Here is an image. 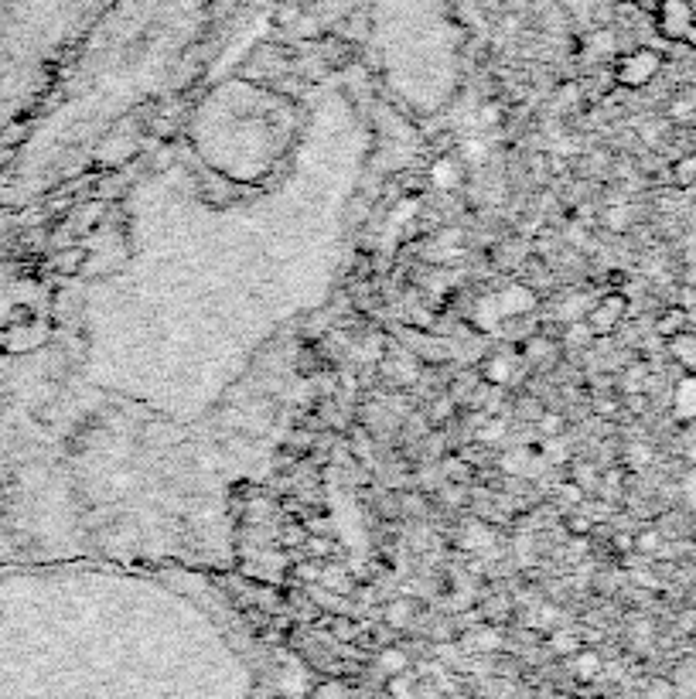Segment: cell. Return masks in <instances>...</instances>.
Returning <instances> with one entry per match:
<instances>
[{
  "mask_svg": "<svg viewBox=\"0 0 696 699\" xmlns=\"http://www.w3.org/2000/svg\"><path fill=\"white\" fill-rule=\"evenodd\" d=\"M31 594L0 577V699H250L243 682L222 676L116 679V665L82 659Z\"/></svg>",
  "mask_w": 696,
  "mask_h": 699,
  "instance_id": "obj_1",
  "label": "cell"
},
{
  "mask_svg": "<svg viewBox=\"0 0 696 699\" xmlns=\"http://www.w3.org/2000/svg\"><path fill=\"white\" fill-rule=\"evenodd\" d=\"M662 65H666L662 52L642 45V48H632V52H621L615 58L611 76H615V86H621V89H645L649 82H656Z\"/></svg>",
  "mask_w": 696,
  "mask_h": 699,
  "instance_id": "obj_2",
  "label": "cell"
},
{
  "mask_svg": "<svg viewBox=\"0 0 696 699\" xmlns=\"http://www.w3.org/2000/svg\"><path fill=\"white\" fill-rule=\"evenodd\" d=\"M652 18H656V31L666 41L696 48V7H693V0H659V7L652 11Z\"/></svg>",
  "mask_w": 696,
  "mask_h": 699,
  "instance_id": "obj_3",
  "label": "cell"
},
{
  "mask_svg": "<svg viewBox=\"0 0 696 699\" xmlns=\"http://www.w3.org/2000/svg\"><path fill=\"white\" fill-rule=\"evenodd\" d=\"M628 318V297L615 290V294H604L591 311L584 314L587 328H591L594 338H608L621 328V321Z\"/></svg>",
  "mask_w": 696,
  "mask_h": 699,
  "instance_id": "obj_4",
  "label": "cell"
},
{
  "mask_svg": "<svg viewBox=\"0 0 696 699\" xmlns=\"http://www.w3.org/2000/svg\"><path fill=\"white\" fill-rule=\"evenodd\" d=\"M669 345V355H673V362L679 365V369L686 372H696V331H679V335H673L666 341Z\"/></svg>",
  "mask_w": 696,
  "mask_h": 699,
  "instance_id": "obj_5",
  "label": "cell"
},
{
  "mask_svg": "<svg viewBox=\"0 0 696 699\" xmlns=\"http://www.w3.org/2000/svg\"><path fill=\"white\" fill-rule=\"evenodd\" d=\"M690 328V311L686 307H666V311L659 314V321H656V335L659 338H673L679 335V331H686Z\"/></svg>",
  "mask_w": 696,
  "mask_h": 699,
  "instance_id": "obj_6",
  "label": "cell"
},
{
  "mask_svg": "<svg viewBox=\"0 0 696 699\" xmlns=\"http://www.w3.org/2000/svg\"><path fill=\"white\" fill-rule=\"evenodd\" d=\"M509 376H512V359H509V355H492V359L482 365L485 386H505Z\"/></svg>",
  "mask_w": 696,
  "mask_h": 699,
  "instance_id": "obj_7",
  "label": "cell"
},
{
  "mask_svg": "<svg viewBox=\"0 0 696 699\" xmlns=\"http://www.w3.org/2000/svg\"><path fill=\"white\" fill-rule=\"evenodd\" d=\"M676 416H683V420L696 416V376H686L676 386Z\"/></svg>",
  "mask_w": 696,
  "mask_h": 699,
  "instance_id": "obj_8",
  "label": "cell"
},
{
  "mask_svg": "<svg viewBox=\"0 0 696 699\" xmlns=\"http://www.w3.org/2000/svg\"><path fill=\"white\" fill-rule=\"evenodd\" d=\"M669 174H673V185L676 188H693L696 185V151L676 157L673 171H669Z\"/></svg>",
  "mask_w": 696,
  "mask_h": 699,
  "instance_id": "obj_9",
  "label": "cell"
},
{
  "mask_svg": "<svg viewBox=\"0 0 696 699\" xmlns=\"http://www.w3.org/2000/svg\"><path fill=\"white\" fill-rule=\"evenodd\" d=\"M659 549H662V532L659 529L635 532V553H659Z\"/></svg>",
  "mask_w": 696,
  "mask_h": 699,
  "instance_id": "obj_10",
  "label": "cell"
},
{
  "mask_svg": "<svg viewBox=\"0 0 696 699\" xmlns=\"http://www.w3.org/2000/svg\"><path fill=\"white\" fill-rule=\"evenodd\" d=\"M604 226H608L611 232H621V229H628V226H632V212H628L625 205H615V208H608V212H604Z\"/></svg>",
  "mask_w": 696,
  "mask_h": 699,
  "instance_id": "obj_11",
  "label": "cell"
},
{
  "mask_svg": "<svg viewBox=\"0 0 696 699\" xmlns=\"http://www.w3.org/2000/svg\"><path fill=\"white\" fill-rule=\"evenodd\" d=\"M543 454L550 457L553 464H563V461H567V457H570V451H567V447H563V440H557V437L546 440V444H543Z\"/></svg>",
  "mask_w": 696,
  "mask_h": 699,
  "instance_id": "obj_12",
  "label": "cell"
},
{
  "mask_svg": "<svg viewBox=\"0 0 696 699\" xmlns=\"http://www.w3.org/2000/svg\"><path fill=\"white\" fill-rule=\"evenodd\" d=\"M536 427H540L546 437H557L560 430H563V416H557V413H543L540 420H536Z\"/></svg>",
  "mask_w": 696,
  "mask_h": 699,
  "instance_id": "obj_13",
  "label": "cell"
},
{
  "mask_svg": "<svg viewBox=\"0 0 696 699\" xmlns=\"http://www.w3.org/2000/svg\"><path fill=\"white\" fill-rule=\"evenodd\" d=\"M239 4H243V0H209V14L215 21H222V18H229Z\"/></svg>",
  "mask_w": 696,
  "mask_h": 699,
  "instance_id": "obj_14",
  "label": "cell"
},
{
  "mask_svg": "<svg viewBox=\"0 0 696 699\" xmlns=\"http://www.w3.org/2000/svg\"><path fill=\"white\" fill-rule=\"evenodd\" d=\"M690 113H693L690 99H673V106H669V116H673V120H686Z\"/></svg>",
  "mask_w": 696,
  "mask_h": 699,
  "instance_id": "obj_15",
  "label": "cell"
},
{
  "mask_svg": "<svg viewBox=\"0 0 696 699\" xmlns=\"http://www.w3.org/2000/svg\"><path fill=\"white\" fill-rule=\"evenodd\" d=\"M618 549V553H635V536H628V532H618L615 543H611Z\"/></svg>",
  "mask_w": 696,
  "mask_h": 699,
  "instance_id": "obj_16",
  "label": "cell"
},
{
  "mask_svg": "<svg viewBox=\"0 0 696 699\" xmlns=\"http://www.w3.org/2000/svg\"><path fill=\"white\" fill-rule=\"evenodd\" d=\"M499 434H502V420H488V427H482L478 440H495Z\"/></svg>",
  "mask_w": 696,
  "mask_h": 699,
  "instance_id": "obj_17",
  "label": "cell"
},
{
  "mask_svg": "<svg viewBox=\"0 0 696 699\" xmlns=\"http://www.w3.org/2000/svg\"><path fill=\"white\" fill-rule=\"evenodd\" d=\"M594 410L604 413V416H615V413L621 410V406L615 403V399H598V403H594Z\"/></svg>",
  "mask_w": 696,
  "mask_h": 699,
  "instance_id": "obj_18",
  "label": "cell"
},
{
  "mask_svg": "<svg viewBox=\"0 0 696 699\" xmlns=\"http://www.w3.org/2000/svg\"><path fill=\"white\" fill-rule=\"evenodd\" d=\"M635 4L642 7V11H649V14H652V11H656V7H659V0H635Z\"/></svg>",
  "mask_w": 696,
  "mask_h": 699,
  "instance_id": "obj_19",
  "label": "cell"
}]
</instances>
